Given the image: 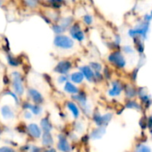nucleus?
Segmentation results:
<instances>
[{"instance_id": "1", "label": "nucleus", "mask_w": 152, "mask_h": 152, "mask_svg": "<svg viewBox=\"0 0 152 152\" xmlns=\"http://www.w3.org/2000/svg\"><path fill=\"white\" fill-rule=\"evenodd\" d=\"M10 85H11L12 91L14 92L20 98L25 95L26 88L24 86V78H23V75L20 71L13 70L11 72Z\"/></svg>"}, {"instance_id": "2", "label": "nucleus", "mask_w": 152, "mask_h": 152, "mask_svg": "<svg viewBox=\"0 0 152 152\" xmlns=\"http://www.w3.org/2000/svg\"><path fill=\"white\" fill-rule=\"evenodd\" d=\"M71 100L73 101L79 106L82 114H83L86 117L91 116L92 110H91V106L89 102L88 94L85 91L81 89L78 94L71 96Z\"/></svg>"}, {"instance_id": "3", "label": "nucleus", "mask_w": 152, "mask_h": 152, "mask_svg": "<svg viewBox=\"0 0 152 152\" xmlns=\"http://www.w3.org/2000/svg\"><path fill=\"white\" fill-rule=\"evenodd\" d=\"M53 45L56 48L59 50L67 51L73 49L75 46V42L70 36L62 34V35L55 36L53 40Z\"/></svg>"}, {"instance_id": "4", "label": "nucleus", "mask_w": 152, "mask_h": 152, "mask_svg": "<svg viewBox=\"0 0 152 152\" xmlns=\"http://www.w3.org/2000/svg\"><path fill=\"white\" fill-rule=\"evenodd\" d=\"M113 118L112 113H105L101 114L99 111L95 110L91 113V119L92 122L96 125V126H103L107 127V126L109 124V122Z\"/></svg>"}, {"instance_id": "5", "label": "nucleus", "mask_w": 152, "mask_h": 152, "mask_svg": "<svg viewBox=\"0 0 152 152\" xmlns=\"http://www.w3.org/2000/svg\"><path fill=\"white\" fill-rule=\"evenodd\" d=\"M56 148L59 152H72L73 146L71 142L68 140L67 136L64 133H60L56 135Z\"/></svg>"}, {"instance_id": "6", "label": "nucleus", "mask_w": 152, "mask_h": 152, "mask_svg": "<svg viewBox=\"0 0 152 152\" xmlns=\"http://www.w3.org/2000/svg\"><path fill=\"white\" fill-rule=\"evenodd\" d=\"M68 32L70 37L77 42H82L85 40L86 36L82 28V24L78 21H74L72 26L68 28Z\"/></svg>"}, {"instance_id": "7", "label": "nucleus", "mask_w": 152, "mask_h": 152, "mask_svg": "<svg viewBox=\"0 0 152 152\" xmlns=\"http://www.w3.org/2000/svg\"><path fill=\"white\" fill-rule=\"evenodd\" d=\"M25 94H26L27 100L34 104L43 105V103L45 102V97H44L43 94L34 87L27 88Z\"/></svg>"}, {"instance_id": "8", "label": "nucleus", "mask_w": 152, "mask_h": 152, "mask_svg": "<svg viewBox=\"0 0 152 152\" xmlns=\"http://www.w3.org/2000/svg\"><path fill=\"white\" fill-rule=\"evenodd\" d=\"M149 27H150V22L142 21V23L137 25L135 28L129 29L128 35H129V37H131L133 38H135L138 36H140L143 39H146L147 38V34H148V31H149Z\"/></svg>"}, {"instance_id": "9", "label": "nucleus", "mask_w": 152, "mask_h": 152, "mask_svg": "<svg viewBox=\"0 0 152 152\" xmlns=\"http://www.w3.org/2000/svg\"><path fill=\"white\" fill-rule=\"evenodd\" d=\"M108 61L112 65H114L115 67L118 69H123L126 65V61H125L124 54L118 50H116L110 53L109 55L108 56Z\"/></svg>"}, {"instance_id": "10", "label": "nucleus", "mask_w": 152, "mask_h": 152, "mask_svg": "<svg viewBox=\"0 0 152 152\" xmlns=\"http://www.w3.org/2000/svg\"><path fill=\"white\" fill-rule=\"evenodd\" d=\"M16 118V112L14 108L9 104L4 103L0 105V118L5 122L13 121Z\"/></svg>"}, {"instance_id": "11", "label": "nucleus", "mask_w": 152, "mask_h": 152, "mask_svg": "<svg viewBox=\"0 0 152 152\" xmlns=\"http://www.w3.org/2000/svg\"><path fill=\"white\" fill-rule=\"evenodd\" d=\"M73 68V64L69 60L59 61L53 69V71L58 75H69Z\"/></svg>"}, {"instance_id": "12", "label": "nucleus", "mask_w": 152, "mask_h": 152, "mask_svg": "<svg viewBox=\"0 0 152 152\" xmlns=\"http://www.w3.org/2000/svg\"><path fill=\"white\" fill-rule=\"evenodd\" d=\"M26 134L31 140H39L42 135V130L39 124L37 123H29L26 125Z\"/></svg>"}, {"instance_id": "13", "label": "nucleus", "mask_w": 152, "mask_h": 152, "mask_svg": "<svg viewBox=\"0 0 152 152\" xmlns=\"http://www.w3.org/2000/svg\"><path fill=\"white\" fill-rule=\"evenodd\" d=\"M65 106L66 108V110L69 111V113L71 114L72 118L75 120V119H79L81 115H82V112H81V110L79 108V106L72 100H69V101H66L65 103Z\"/></svg>"}, {"instance_id": "14", "label": "nucleus", "mask_w": 152, "mask_h": 152, "mask_svg": "<svg viewBox=\"0 0 152 152\" xmlns=\"http://www.w3.org/2000/svg\"><path fill=\"white\" fill-rule=\"evenodd\" d=\"M78 70L82 73L86 81L89 83H95V73L89 65H82L78 68Z\"/></svg>"}, {"instance_id": "15", "label": "nucleus", "mask_w": 152, "mask_h": 152, "mask_svg": "<svg viewBox=\"0 0 152 152\" xmlns=\"http://www.w3.org/2000/svg\"><path fill=\"white\" fill-rule=\"evenodd\" d=\"M124 90L123 85L118 80H114L111 83V88L108 91V94L110 97H116L121 94L122 91Z\"/></svg>"}, {"instance_id": "16", "label": "nucleus", "mask_w": 152, "mask_h": 152, "mask_svg": "<svg viewBox=\"0 0 152 152\" xmlns=\"http://www.w3.org/2000/svg\"><path fill=\"white\" fill-rule=\"evenodd\" d=\"M39 126L42 130V133H52V131L54 130V126L53 123L50 119L49 117L45 116L43 117L40 121H39Z\"/></svg>"}, {"instance_id": "17", "label": "nucleus", "mask_w": 152, "mask_h": 152, "mask_svg": "<svg viewBox=\"0 0 152 152\" xmlns=\"http://www.w3.org/2000/svg\"><path fill=\"white\" fill-rule=\"evenodd\" d=\"M40 141H41V146L43 148L53 147L56 144V141L52 133H42Z\"/></svg>"}, {"instance_id": "18", "label": "nucleus", "mask_w": 152, "mask_h": 152, "mask_svg": "<svg viewBox=\"0 0 152 152\" xmlns=\"http://www.w3.org/2000/svg\"><path fill=\"white\" fill-rule=\"evenodd\" d=\"M105 134H106V127L97 126L96 128H93L90 131V133L89 134V137H90V140L97 141V140H100L104 136Z\"/></svg>"}, {"instance_id": "19", "label": "nucleus", "mask_w": 152, "mask_h": 152, "mask_svg": "<svg viewBox=\"0 0 152 152\" xmlns=\"http://www.w3.org/2000/svg\"><path fill=\"white\" fill-rule=\"evenodd\" d=\"M84 77L82 75V73L79 70L76 71H73L69 74V81H71L72 83H73L76 86L79 85H82L84 82Z\"/></svg>"}, {"instance_id": "20", "label": "nucleus", "mask_w": 152, "mask_h": 152, "mask_svg": "<svg viewBox=\"0 0 152 152\" xmlns=\"http://www.w3.org/2000/svg\"><path fill=\"white\" fill-rule=\"evenodd\" d=\"M63 90H64L65 93H66V94H70L72 96V95H74V94H78L81 89H80V87L78 86L74 85L71 81H68L63 86Z\"/></svg>"}, {"instance_id": "21", "label": "nucleus", "mask_w": 152, "mask_h": 152, "mask_svg": "<svg viewBox=\"0 0 152 152\" xmlns=\"http://www.w3.org/2000/svg\"><path fill=\"white\" fill-rule=\"evenodd\" d=\"M5 59H6L7 64H8L10 67H12V68H17V67H19V66L21 65L20 60H19L16 56L13 55V54L10 53H7L5 54Z\"/></svg>"}, {"instance_id": "22", "label": "nucleus", "mask_w": 152, "mask_h": 152, "mask_svg": "<svg viewBox=\"0 0 152 152\" xmlns=\"http://www.w3.org/2000/svg\"><path fill=\"white\" fill-rule=\"evenodd\" d=\"M3 96H7V97H11L14 102V105H16L17 107H20L21 104V98L14 93L12 91V89H5L3 93H2Z\"/></svg>"}, {"instance_id": "23", "label": "nucleus", "mask_w": 152, "mask_h": 152, "mask_svg": "<svg viewBox=\"0 0 152 152\" xmlns=\"http://www.w3.org/2000/svg\"><path fill=\"white\" fill-rule=\"evenodd\" d=\"M85 124L83 123V121L80 120V119H75L73 125V131L75 132L77 134H82L85 131Z\"/></svg>"}, {"instance_id": "24", "label": "nucleus", "mask_w": 152, "mask_h": 152, "mask_svg": "<svg viewBox=\"0 0 152 152\" xmlns=\"http://www.w3.org/2000/svg\"><path fill=\"white\" fill-rule=\"evenodd\" d=\"M74 22V18L73 16H65L59 20V24L65 29L68 30V28L72 26V24Z\"/></svg>"}, {"instance_id": "25", "label": "nucleus", "mask_w": 152, "mask_h": 152, "mask_svg": "<svg viewBox=\"0 0 152 152\" xmlns=\"http://www.w3.org/2000/svg\"><path fill=\"white\" fill-rule=\"evenodd\" d=\"M47 4L49 8L58 10L65 4V0H47Z\"/></svg>"}, {"instance_id": "26", "label": "nucleus", "mask_w": 152, "mask_h": 152, "mask_svg": "<svg viewBox=\"0 0 152 152\" xmlns=\"http://www.w3.org/2000/svg\"><path fill=\"white\" fill-rule=\"evenodd\" d=\"M43 107L42 105H39V104H34L32 103L31 105V108L30 110V111L33 114V116H36V117H39V116H41L42 113H43Z\"/></svg>"}, {"instance_id": "27", "label": "nucleus", "mask_w": 152, "mask_h": 152, "mask_svg": "<svg viewBox=\"0 0 152 152\" xmlns=\"http://www.w3.org/2000/svg\"><path fill=\"white\" fill-rule=\"evenodd\" d=\"M25 7L29 9H36L40 3V0H22Z\"/></svg>"}, {"instance_id": "28", "label": "nucleus", "mask_w": 152, "mask_h": 152, "mask_svg": "<svg viewBox=\"0 0 152 152\" xmlns=\"http://www.w3.org/2000/svg\"><path fill=\"white\" fill-rule=\"evenodd\" d=\"M51 28L53 30V32L55 33V35H62V34H65V29L57 22V23H53L51 25Z\"/></svg>"}, {"instance_id": "29", "label": "nucleus", "mask_w": 152, "mask_h": 152, "mask_svg": "<svg viewBox=\"0 0 152 152\" xmlns=\"http://www.w3.org/2000/svg\"><path fill=\"white\" fill-rule=\"evenodd\" d=\"M89 66L90 67V69L94 71V73L97 72H102L103 70V66L100 62L98 61H90L89 63Z\"/></svg>"}, {"instance_id": "30", "label": "nucleus", "mask_w": 152, "mask_h": 152, "mask_svg": "<svg viewBox=\"0 0 152 152\" xmlns=\"http://www.w3.org/2000/svg\"><path fill=\"white\" fill-rule=\"evenodd\" d=\"M82 23H84L86 26H90V25H92L93 22H94V18H93V16H92L91 14L86 13V14H84V15L82 17Z\"/></svg>"}, {"instance_id": "31", "label": "nucleus", "mask_w": 152, "mask_h": 152, "mask_svg": "<svg viewBox=\"0 0 152 152\" xmlns=\"http://www.w3.org/2000/svg\"><path fill=\"white\" fill-rule=\"evenodd\" d=\"M66 136H67L68 140H69L71 142L75 143V142H78L80 141V136H79V134H76L75 132H73V131L68 132V134H66Z\"/></svg>"}, {"instance_id": "32", "label": "nucleus", "mask_w": 152, "mask_h": 152, "mask_svg": "<svg viewBox=\"0 0 152 152\" xmlns=\"http://www.w3.org/2000/svg\"><path fill=\"white\" fill-rule=\"evenodd\" d=\"M69 81V75H58L56 77V83L58 85H65L66 82Z\"/></svg>"}, {"instance_id": "33", "label": "nucleus", "mask_w": 152, "mask_h": 152, "mask_svg": "<svg viewBox=\"0 0 152 152\" xmlns=\"http://www.w3.org/2000/svg\"><path fill=\"white\" fill-rule=\"evenodd\" d=\"M31 105H32V102H30L28 100H25L23 102H21L20 108L22 109V110H30L31 108Z\"/></svg>"}, {"instance_id": "34", "label": "nucleus", "mask_w": 152, "mask_h": 152, "mask_svg": "<svg viewBox=\"0 0 152 152\" xmlns=\"http://www.w3.org/2000/svg\"><path fill=\"white\" fill-rule=\"evenodd\" d=\"M0 152H19L15 148L10 145H3L0 146Z\"/></svg>"}, {"instance_id": "35", "label": "nucleus", "mask_w": 152, "mask_h": 152, "mask_svg": "<svg viewBox=\"0 0 152 152\" xmlns=\"http://www.w3.org/2000/svg\"><path fill=\"white\" fill-rule=\"evenodd\" d=\"M44 151V148L42 146H39L36 144H31L30 145V149L29 152H43Z\"/></svg>"}, {"instance_id": "36", "label": "nucleus", "mask_w": 152, "mask_h": 152, "mask_svg": "<svg viewBox=\"0 0 152 152\" xmlns=\"http://www.w3.org/2000/svg\"><path fill=\"white\" fill-rule=\"evenodd\" d=\"M22 118L25 120H31L33 118V114L30 110H22Z\"/></svg>"}, {"instance_id": "37", "label": "nucleus", "mask_w": 152, "mask_h": 152, "mask_svg": "<svg viewBox=\"0 0 152 152\" xmlns=\"http://www.w3.org/2000/svg\"><path fill=\"white\" fill-rule=\"evenodd\" d=\"M136 152H151V149H150L148 146H146V145H144V144H141V145H139V146L137 147V149H136Z\"/></svg>"}, {"instance_id": "38", "label": "nucleus", "mask_w": 152, "mask_h": 152, "mask_svg": "<svg viewBox=\"0 0 152 152\" xmlns=\"http://www.w3.org/2000/svg\"><path fill=\"white\" fill-rule=\"evenodd\" d=\"M125 94H126V96H127L128 98L133 97V96H134V90H133V88L128 86L125 88Z\"/></svg>"}, {"instance_id": "39", "label": "nucleus", "mask_w": 152, "mask_h": 152, "mask_svg": "<svg viewBox=\"0 0 152 152\" xmlns=\"http://www.w3.org/2000/svg\"><path fill=\"white\" fill-rule=\"evenodd\" d=\"M126 108H128V109H139L140 108V106H139V104L137 103V102H132V101H130V102H128L127 103H126Z\"/></svg>"}, {"instance_id": "40", "label": "nucleus", "mask_w": 152, "mask_h": 152, "mask_svg": "<svg viewBox=\"0 0 152 152\" xmlns=\"http://www.w3.org/2000/svg\"><path fill=\"white\" fill-rule=\"evenodd\" d=\"M103 73H102V75H103V77L104 78H106V79H109L110 78V77H111V72H110V70H109V69L108 68H105V69H103Z\"/></svg>"}, {"instance_id": "41", "label": "nucleus", "mask_w": 152, "mask_h": 152, "mask_svg": "<svg viewBox=\"0 0 152 152\" xmlns=\"http://www.w3.org/2000/svg\"><path fill=\"white\" fill-rule=\"evenodd\" d=\"M30 143H27V144H23L22 146L20 147L19 149V151L20 152H29L30 151Z\"/></svg>"}, {"instance_id": "42", "label": "nucleus", "mask_w": 152, "mask_h": 152, "mask_svg": "<svg viewBox=\"0 0 152 152\" xmlns=\"http://www.w3.org/2000/svg\"><path fill=\"white\" fill-rule=\"evenodd\" d=\"M16 132L22 134H26V126H24L22 127V125H19L16 128H15Z\"/></svg>"}, {"instance_id": "43", "label": "nucleus", "mask_w": 152, "mask_h": 152, "mask_svg": "<svg viewBox=\"0 0 152 152\" xmlns=\"http://www.w3.org/2000/svg\"><path fill=\"white\" fill-rule=\"evenodd\" d=\"M123 51L125 53H127V54H131V53H133V48L132 47V46H130V45H125L124 47H123Z\"/></svg>"}, {"instance_id": "44", "label": "nucleus", "mask_w": 152, "mask_h": 152, "mask_svg": "<svg viewBox=\"0 0 152 152\" xmlns=\"http://www.w3.org/2000/svg\"><path fill=\"white\" fill-rule=\"evenodd\" d=\"M43 152H58L56 148L53 147H48V148H44V151Z\"/></svg>"}, {"instance_id": "45", "label": "nucleus", "mask_w": 152, "mask_h": 152, "mask_svg": "<svg viewBox=\"0 0 152 152\" xmlns=\"http://www.w3.org/2000/svg\"><path fill=\"white\" fill-rule=\"evenodd\" d=\"M120 43H121V37H120V36H119V35H116V37H115L114 44H115L116 45H120Z\"/></svg>"}, {"instance_id": "46", "label": "nucleus", "mask_w": 152, "mask_h": 152, "mask_svg": "<svg viewBox=\"0 0 152 152\" xmlns=\"http://www.w3.org/2000/svg\"><path fill=\"white\" fill-rule=\"evenodd\" d=\"M149 124H148V126L150 127V129H151L152 128V117L151 118H150V119H149V122H148Z\"/></svg>"}, {"instance_id": "47", "label": "nucleus", "mask_w": 152, "mask_h": 152, "mask_svg": "<svg viewBox=\"0 0 152 152\" xmlns=\"http://www.w3.org/2000/svg\"><path fill=\"white\" fill-rule=\"evenodd\" d=\"M3 133H4L3 128H2V126H0V139H1V136H2V134H3Z\"/></svg>"}, {"instance_id": "48", "label": "nucleus", "mask_w": 152, "mask_h": 152, "mask_svg": "<svg viewBox=\"0 0 152 152\" xmlns=\"http://www.w3.org/2000/svg\"><path fill=\"white\" fill-rule=\"evenodd\" d=\"M2 5V0H0V6Z\"/></svg>"}, {"instance_id": "49", "label": "nucleus", "mask_w": 152, "mask_h": 152, "mask_svg": "<svg viewBox=\"0 0 152 152\" xmlns=\"http://www.w3.org/2000/svg\"><path fill=\"white\" fill-rule=\"evenodd\" d=\"M151 16H152V12H151Z\"/></svg>"}]
</instances>
